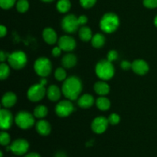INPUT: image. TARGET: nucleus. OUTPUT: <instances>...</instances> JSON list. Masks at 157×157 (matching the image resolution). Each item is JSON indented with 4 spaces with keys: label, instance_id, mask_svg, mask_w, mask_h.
Listing matches in <instances>:
<instances>
[{
    "label": "nucleus",
    "instance_id": "f257e3e1",
    "mask_svg": "<svg viewBox=\"0 0 157 157\" xmlns=\"http://www.w3.org/2000/svg\"><path fill=\"white\" fill-rule=\"evenodd\" d=\"M82 82L79 78L71 76L66 78L62 85V93L66 98L71 101L78 99L82 90Z\"/></svg>",
    "mask_w": 157,
    "mask_h": 157
},
{
    "label": "nucleus",
    "instance_id": "f03ea898",
    "mask_svg": "<svg viewBox=\"0 0 157 157\" xmlns=\"http://www.w3.org/2000/svg\"><path fill=\"white\" fill-rule=\"evenodd\" d=\"M119 25V17L115 13L108 12L103 15L100 22V27L105 33H112L118 29Z\"/></svg>",
    "mask_w": 157,
    "mask_h": 157
},
{
    "label": "nucleus",
    "instance_id": "7ed1b4c3",
    "mask_svg": "<svg viewBox=\"0 0 157 157\" xmlns=\"http://www.w3.org/2000/svg\"><path fill=\"white\" fill-rule=\"evenodd\" d=\"M95 72L102 81H108L114 75V67L108 60H101L97 64Z\"/></svg>",
    "mask_w": 157,
    "mask_h": 157
},
{
    "label": "nucleus",
    "instance_id": "20e7f679",
    "mask_svg": "<svg viewBox=\"0 0 157 157\" xmlns=\"http://www.w3.org/2000/svg\"><path fill=\"white\" fill-rule=\"evenodd\" d=\"M27 56L25 53L21 51H15L9 54L8 57V62L12 68L15 70L21 69L27 64Z\"/></svg>",
    "mask_w": 157,
    "mask_h": 157
},
{
    "label": "nucleus",
    "instance_id": "39448f33",
    "mask_svg": "<svg viewBox=\"0 0 157 157\" xmlns=\"http://www.w3.org/2000/svg\"><path fill=\"white\" fill-rule=\"evenodd\" d=\"M34 69L35 73L41 78L48 76L52 72V65L51 61L47 58H39L35 61L34 64Z\"/></svg>",
    "mask_w": 157,
    "mask_h": 157
},
{
    "label": "nucleus",
    "instance_id": "423d86ee",
    "mask_svg": "<svg viewBox=\"0 0 157 157\" xmlns=\"http://www.w3.org/2000/svg\"><path fill=\"white\" fill-rule=\"evenodd\" d=\"M16 125L22 130H28L35 124V118L27 111H20L15 118Z\"/></svg>",
    "mask_w": 157,
    "mask_h": 157
},
{
    "label": "nucleus",
    "instance_id": "0eeeda50",
    "mask_svg": "<svg viewBox=\"0 0 157 157\" xmlns=\"http://www.w3.org/2000/svg\"><path fill=\"white\" fill-rule=\"evenodd\" d=\"M46 89L41 84H35L31 86L27 92V97L29 101L32 102H38L44 98L46 94Z\"/></svg>",
    "mask_w": 157,
    "mask_h": 157
},
{
    "label": "nucleus",
    "instance_id": "6e6552de",
    "mask_svg": "<svg viewBox=\"0 0 157 157\" xmlns=\"http://www.w3.org/2000/svg\"><path fill=\"white\" fill-rule=\"evenodd\" d=\"M29 149V144L25 139H17L7 147V150H11L17 156H22L27 153Z\"/></svg>",
    "mask_w": 157,
    "mask_h": 157
},
{
    "label": "nucleus",
    "instance_id": "1a4fd4ad",
    "mask_svg": "<svg viewBox=\"0 0 157 157\" xmlns=\"http://www.w3.org/2000/svg\"><path fill=\"white\" fill-rule=\"evenodd\" d=\"M80 24L78 22V18L75 15H66L61 21V27L64 32L67 33H74L78 30Z\"/></svg>",
    "mask_w": 157,
    "mask_h": 157
},
{
    "label": "nucleus",
    "instance_id": "9d476101",
    "mask_svg": "<svg viewBox=\"0 0 157 157\" xmlns=\"http://www.w3.org/2000/svg\"><path fill=\"white\" fill-rule=\"evenodd\" d=\"M74 111V106L70 101H60L55 107V113L60 117H68Z\"/></svg>",
    "mask_w": 157,
    "mask_h": 157
},
{
    "label": "nucleus",
    "instance_id": "9b49d317",
    "mask_svg": "<svg viewBox=\"0 0 157 157\" xmlns=\"http://www.w3.org/2000/svg\"><path fill=\"white\" fill-rule=\"evenodd\" d=\"M108 125V119L104 117H98L92 121L91 129L95 133L101 134L107 130Z\"/></svg>",
    "mask_w": 157,
    "mask_h": 157
},
{
    "label": "nucleus",
    "instance_id": "f8f14e48",
    "mask_svg": "<svg viewBox=\"0 0 157 157\" xmlns=\"http://www.w3.org/2000/svg\"><path fill=\"white\" fill-rule=\"evenodd\" d=\"M13 123L12 113L7 109H2L0 111V127L2 130H9Z\"/></svg>",
    "mask_w": 157,
    "mask_h": 157
},
{
    "label": "nucleus",
    "instance_id": "ddd939ff",
    "mask_svg": "<svg viewBox=\"0 0 157 157\" xmlns=\"http://www.w3.org/2000/svg\"><path fill=\"white\" fill-rule=\"evenodd\" d=\"M58 46L61 48V50L65 52L73 51L76 47V41L74 38L69 35H64L58 39Z\"/></svg>",
    "mask_w": 157,
    "mask_h": 157
},
{
    "label": "nucleus",
    "instance_id": "4468645a",
    "mask_svg": "<svg viewBox=\"0 0 157 157\" xmlns=\"http://www.w3.org/2000/svg\"><path fill=\"white\" fill-rule=\"evenodd\" d=\"M132 70L135 74L139 75H144L149 71V64L144 60L136 59L132 63Z\"/></svg>",
    "mask_w": 157,
    "mask_h": 157
},
{
    "label": "nucleus",
    "instance_id": "2eb2a0df",
    "mask_svg": "<svg viewBox=\"0 0 157 157\" xmlns=\"http://www.w3.org/2000/svg\"><path fill=\"white\" fill-rule=\"evenodd\" d=\"M44 41L48 44H54L57 42V33L52 28H46L42 32Z\"/></svg>",
    "mask_w": 157,
    "mask_h": 157
},
{
    "label": "nucleus",
    "instance_id": "dca6fc26",
    "mask_svg": "<svg viewBox=\"0 0 157 157\" xmlns=\"http://www.w3.org/2000/svg\"><path fill=\"white\" fill-rule=\"evenodd\" d=\"M17 101V97L12 92H7L5 94L2 98V105L5 108H10L13 107Z\"/></svg>",
    "mask_w": 157,
    "mask_h": 157
},
{
    "label": "nucleus",
    "instance_id": "f3484780",
    "mask_svg": "<svg viewBox=\"0 0 157 157\" xmlns=\"http://www.w3.org/2000/svg\"><path fill=\"white\" fill-rule=\"evenodd\" d=\"M36 130L40 135L41 136H48L51 133V125L47 121L44 120H40L38 121L35 125Z\"/></svg>",
    "mask_w": 157,
    "mask_h": 157
},
{
    "label": "nucleus",
    "instance_id": "a211bd4d",
    "mask_svg": "<svg viewBox=\"0 0 157 157\" xmlns=\"http://www.w3.org/2000/svg\"><path fill=\"white\" fill-rule=\"evenodd\" d=\"M94 103V99L93 96L89 94L82 95L78 101V106L83 109L90 108V107L93 106Z\"/></svg>",
    "mask_w": 157,
    "mask_h": 157
},
{
    "label": "nucleus",
    "instance_id": "6ab92c4d",
    "mask_svg": "<svg viewBox=\"0 0 157 157\" xmlns=\"http://www.w3.org/2000/svg\"><path fill=\"white\" fill-rule=\"evenodd\" d=\"M46 95L51 101L55 102V101H58L61 98V90L58 86L51 85L47 89Z\"/></svg>",
    "mask_w": 157,
    "mask_h": 157
},
{
    "label": "nucleus",
    "instance_id": "aec40b11",
    "mask_svg": "<svg viewBox=\"0 0 157 157\" xmlns=\"http://www.w3.org/2000/svg\"><path fill=\"white\" fill-rule=\"evenodd\" d=\"M95 92L101 96H105L110 92V87L104 81H98L94 86Z\"/></svg>",
    "mask_w": 157,
    "mask_h": 157
},
{
    "label": "nucleus",
    "instance_id": "412c9836",
    "mask_svg": "<svg viewBox=\"0 0 157 157\" xmlns=\"http://www.w3.org/2000/svg\"><path fill=\"white\" fill-rule=\"evenodd\" d=\"M61 63L65 68H71L76 65L77 58L73 54H67L62 58Z\"/></svg>",
    "mask_w": 157,
    "mask_h": 157
},
{
    "label": "nucleus",
    "instance_id": "4be33fe9",
    "mask_svg": "<svg viewBox=\"0 0 157 157\" xmlns=\"http://www.w3.org/2000/svg\"><path fill=\"white\" fill-rule=\"evenodd\" d=\"M96 105L99 110L106 111V110H108L110 107V101H109L108 98L105 97H100L97 99Z\"/></svg>",
    "mask_w": 157,
    "mask_h": 157
},
{
    "label": "nucleus",
    "instance_id": "5701e85b",
    "mask_svg": "<svg viewBox=\"0 0 157 157\" xmlns=\"http://www.w3.org/2000/svg\"><path fill=\"white\" fill-rule=\"evenodd\" d=\"M91 44L95 48H100L105 44V37L101 33H97L92 37Z\"/></svg>",
    "mask_w": 157,
    "mask_h": 157
},
{
    "label": "nucleus",
    "instance_id": "b1692460",
    "mask_svg": "<svg viewBox=\"0 0 157 157\" xmlns=\"http://www.w3.org/2000/svg\"><path fill=\"white\" fill-rule=\"evenodd\" d=\"M79 38L83 41H89L92 38V32L90 29L87 26H83L80 29Z\"/></svg>",
    "mask_w": 157,
    "mask_h": 157
},
{
    "label": "nucleus",
    "instance_id": "393cba45",
    "mask_svg": "<svg viewBox=\"0 0 157 157\" xmlns=\"http://www.w3.org/2000/svg\"><path fill=\"white\" fill-rule=\"evenodd\" d=\"M57 9L61 13H66L68 12L71 9V4L70 0H59L57 2Z\"/></svg>",
    "mask_w": 157,
    "mask_h": 157
},
{
    "label": "nucleus",
    "instance_id": "a878e982",
    "mask_svg": "<svg viewBox=\"0 0 157 157\" xmlns=\"http://www.w3.org/2000/svg\"><path fill=\"white\" fill-rule=\"evenodd\" d=\"M48 114V108L44 105H38L34 110V116L36 118H44Z\"/></svg>",
    "mask_w": 157,
    "mask_h": 157
},
{
    "label": "nucleus",
    "instance_id": "bb28decb",
    "mask_svg": "<svg viewBox=\"0 0 157 157\" xmlns=\"http://www.w3.org/2000/svg\"><path fill=\"white\" fill-rule=\"evenodd\" d=\"M29 8V3L28 0H18L16 2V9L20 13H25Z\"/></svg>",
    "mask_w": 157,
    "mask_h": 157
},
{
    "label": "nucleus",
    "instance_id": "cd10ccee",
    "mask_svg": "<svg viewBox=\"0 0 157 157\" xmlns=\"http://www.w3.org/2000/svg\"><path fill=\"white\" fill-rule=\"evenodd\" d=\"M10 74V69L9 67L4 62L0 64V78L1 80H5L9 77Z\"/></svg>",
    "mask_w": 157,
    "mask_h": 157
},
{
    "label": "nucleus",
    "instance_id": "c85d7f7f",
    "mask_svg": "<svg viewBox=\"0 0 157 157\" xmlns=\"http://www.w3.org/2000/svg\"><path fill=\"white\" fill-rule=\"evenodd\" d=\"M55 77L58 81H65L66 78H67V74H66L65 70L62 67L57 68L55 72Z\"/></svg>",
    "mask_w": 157,
    "mask_h": 157
},
{
    "label": "nucleus",
    "instance_id": "c756f323",
    "mask_svg": "<svg viewBox=\"0 0 157 157\" xmlns=\"http://www.w3.org/2000/svg\"><path fill=\"white\" fill-rule=\"evenodd\" d=\"M11 138L8 133L5 131H2L0 133V144L2 146H8L10 144Z\"/></svg>",
    "mask_w": 157,
    "mask_h": 157
},
{
    "label": "nucleus",
    "instance_id": "7c9ffc66",
    "mask_svg": "<svg viewBox=\"0 0 157 157\" xmlns=\"http://www.w3.org/2000/svg\"><path fill=\"white\" fill-rule=\"evenodd\" d=\"M16 0H0V6L3 9H9L15 4Z\"/></svg>",
    "mask_w": 157,
    "mask_h": 157
},
{
    "label": "nucleus",
    "instance_id": "2f4dec72",
    "mask_svg": "<svg viewBox=\"0 0 157 157\" xmlns=\"http://www.w3.org/2000/svg\"><path fill=\"white\" fill-rule=\"evenodd\" d=\"M107 119H108L109 124H111V125H117L121 121V117L117 113H111Z\"/></svg>",
    "mask_w": 157,
    "mask_h": 157
},
{
    "label": "nucleus",
    "instance_id": "473e14b6",
    "mask_svg": "<svg viewBox=\"0 0 157 157\" xmlns=\"http://www.w3.org/2000/svg\"><path fill=\"white\" fill-rule=\"evenodd\" d=\"M97 2V0H80L81 6L84 9H90L92 8Z\"/></svg>",
    "mask_w": 157,
    "mask_h": 157
},
{
    "label": "nucleus",
    "instance_id": "72a5a7b5",
    "mask_svg": "<svg viewBox=\"0 0 157 157\" xmlns=\"http://www.w3.org/2000/svg\"><path fill=\"white\" fill-rule=\"evenodd\" d=\"M144 6L148 9L157 8V0H144Z\"/></svg>",
    "mask_w": 157,
    "mask_h": 157
},
{
    "label": "nucleus",
    "instance_id": "f704fd0d",
    "mask_svg": "<svg viewBox=\"0 0 157 157\" xmlns=\"http://www.w3.org/2000/svg\"><path fill=\"white\" fill-rule=\"evenodd\" d=\"M118 58V53L117 51L115 50H110L108 52L107 54V60L110 62H113L115 60H117V58Z\"/></svg>",
    "mask_w": 157,
    "mask_h": 157
},
{
    "label": "nucleus",
    "instance_id": "c9c22d12",
    "mask_svg": "<svg viewBox=\"0 0 157 157\" xmlns=\"http://www.w3.org/2000/svg\"><path fill=\"white\" fill-rule=\"evenodd\" d=\"M121 68L124 69V70L125 71L129 70V69H130L132 67V63H130L127 61H124L121 62Z\"/></svg>",
    "mask_w": 157,
    "mask_h": 157
},
{
    "label": "nucleus",
    "instance_id": "e433bc0d",
    "mask_svg": "<svg viewBox=\"0 0 157 157\" xmlns=\"http://www.w3.org/2000/svg\"><path fill=\"white\" fill-rule=\"evenodd\" d=\"M61 48H60L59 46H58V47H55L52 49V53L54 57H58L60 56V55H61Z\"/></svg>",
    "mask_w": 157,
    "mask_h": 157
},
{
    "label": "nucleus",
    "instance_id": "4c0bfd02",
    "mask_svg": "<svg viewBox=\"0 0 157 157\" xmlns=\"http://www.w3.org/2000/svg\"><path fill=\"white\" fill-rule=\"evenodd\" d=\"M78 22H79L80 25H85L86 23L87 22V17L86 15H81V16L78 17Z\"/></svg>",
    "mask_w": 157,
    "mask_h": 157
},
{
    "label": "nucleus",
    "instance_id": "58836bf2",
    "mask_svg": "<svg viewBox=\"0 0 157 157\" xmlns=\"http://www.w3.org/2000/svg\"><path fill=\"white\" fill-rule=\"evenodd\" d=\"M6 34H7V29H6V26H0V37H1V38H3V37L6 36Z\"/></svg>",
    "mask_w": 157,
    "mask_h": 157
},
{
    "label": "nucleus",
    "instance_id": "ea45409f",
    "mask_svg": "<svg viewBox=\"0 0 157 157\" xmlns=\"http://www.w3.org/2000/svg\"><path fill=\"white\" fill-rule=\"evenodd\" d=\"M8 57H9V55L5 53L3 51H1V52H0V61H1L2 63L4 62V61L6 60V58L8 59Z\"/></svg>",
    "mask_w": 157,
    "mask_h": 157
},
{
    "label": "nucleus",
    "instance_id": "a19ab883",
    "mask_svg": "<svg viewBox=\"0 0 157 157\" xmlns=\"http://www.w3.org/2000/svg\"><path fill=\"white\" fill-rule=\"evenodd\" d=\"M25 157H41L40 154L37 153H29L28 154H26Z\"/></svg>",
    "mask_w": 157,
    "mask_h": 157
},
{
    "label": "nucleus",
    "instance_id": "79ce46f5",
    "mask_svg": "<svg viewBox=\"0 0 157 157\" xmlns=\"http://www.w3.org/2000/svg\"><path fill=\"white\" fill-rule=\"evenodd\" d=\"M55 157H67V156L64 152L60 151V152H58V153L55 155Z\"/></svg>",
    "mask_w": 157,
    "mask_h": 157
},
{
    "label": "nucleus",
    "instance_id": "37998d69",
    "mask_svg": "<svg viewBox=\"0 0 157 157\" xmlns=\"http://www.w3.org/2000/svg\"><path fill=\"white\" fill-rule=\"evenodd\" d=\"M39 84H41V85L44 86V85H45V84H47V80H46L45 78H42L41 80H40V83H39Z\"/></svg>",
    "mask_w": 157,
    "mask_h": 157
},
{
    "label": "nucleus",
    "instance_id": "c03bdc74",
    "mask_svg": "<svg viewBox=\"0 0 157 157\" xmlns=\"http://www.w3.org/2000/svg\"><path fill=\"white\" fill-rule=\"evenodd\" d=\"M154 25H155V26L157 28V15L155 17V18H154Z\"/></svg>",
    "mask_w": 157,
    "mask_h": 157
},
{
    "label": "nucleus",
    "instance_id": "a18cd8bd",
    "mask_svg": "<svg viewBox=\"0 0 157 157\" xmlns=\"http://www.w3.org/2000/svg\"><path fill=\"white\" fill-rule=\"evenodd\" d=\"M41 1L44 2H51L54 1V0H41Z\"/></svg>",
    "mask_w": 157,
    "mask_h": 157
},
{
    "label": "nucleus",
    "instance_id": "49530a36",
    "mask_svg": "<svg viewBox=\"0 0 157 157\" xmlns=\"http://www.w3.org/2000/svg\"><path fill=\"white\" fill-rule=\"evenodd\" d=\"M0 156H1V157H3V154H2V152H0Z\"/></svg>",
    "mask_w": 157,
    "mask_h": 157
}]
</instances>
